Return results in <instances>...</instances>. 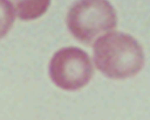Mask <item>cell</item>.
I'll return each mask as SVG.
<instances>
[{
	"mask_svg": "<svg viewBox=\"0 0 150 120\" xmlns=\"http://www.w3.org/2000/svg\"><path fill=\"white\" fill-rule=\"evenodd\" d=\"M50 3V0H19L16 1L15 9L20 19L29 20L43 15Z\"/></svg>",
	"mask_w": 150,
	"mask_h": 120,
	"instance_id": "4",
	"label": "cell"
},
{
	"mask_svg": "<svg viewBox=\"0 0 150 120\" xmlns=\"http://www.w3.org/2000/svg\"><path fill=\"white\" fill-rule=\"evenodd\" d=\"M94 59L97 69L105 76L123 79L139 71L144 56L139 45L131 36L114 31L96 41Z\"/></svg>",
	"mask_w": 150,
	"mask_h": 120,
	"instance_id": "1",
	"label": "cell"
},
{
	"mask_svg": "<svg viewBox=\"0 0 150 120\" xmlns=\"http://www.w3.org/2000/svg\"><path fill=\"white\" fill-rule=\"evenodd\" d=\"M49 75L53 83L66 90H76L85 86L93 75L89 55L83 50L70 47L58 50L49 65Z\"/></svg>",
	"mask_w": 150,
	"mask_h": 120,
	"instance_id": "3",
	"label": "cell"
},
{
	"mask_svg": "<svg viewBox=\"0 0 150 120\" xmlns=\"http://www.w3.org/2000/svg\"><path fill=\"white\" fill-rule=\"evenodd\" d=\"M66 20L76 38L91 44L115 27L117 14L107 0H78L70 8Z\"/></svg>",
	"mask_w": 150,
	"mask_h": 120,
	"instance_id": "2",
	"label": "cell"
},
{
	"mask_svg": "<svg viewBox=\"0 0 150 120\" xmlns=\"http://www.w3.org/2000/svg\"><path fill=\"white\" fill-rule=\"evenodd\" d=\"M16 1H19V0H16Z\"/></svg>",
	"mask_w": 150,
	"mask_h": 120,
	"instance_id": "5",
	"label": "cell"
}]
</instances>
